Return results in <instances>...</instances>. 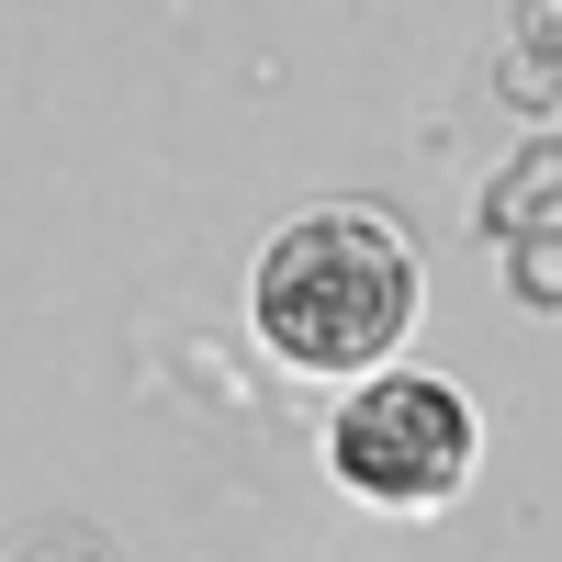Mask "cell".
<instances>
[{
    "instance_id": "obj_1",
    "label": "cell",
    "mask_w": 562,
    "mask_h": 562,
    "mask_svg": "<svg viewBox=\"0 0 562 562\" xmlns=\"http://www.w3.org/2000/svg\"><path fill=\"white\" fill-rule=\"evenodd\" d=\"M259 338L293 371H383L416 338L428 270L383 214H304L259 248Z\"/></svg>"
},
{
    "instance_id": "obj_2",
    "label": "cell",
    "mask_w": 562,
    "mask_h": 562,
    "mask_svg": "<svg viewBox=\"0 0 562 562\" xmlns=\"http://www.w3.org/2000/svg\"><path fill=\"white\" fill-rule=\"evenodd\" d=\"M326 473L371 506H405V518L461 495V473H473V405H461V383H439V371H371L338 405V428H326Z\"/></svg>"
},
{
    "instance_id": "obj_3",
    "label": "cell",
    "mask_w": 562,
    "mask_h": 562,
    "mask_svg": "<svg viewBox=\"0 0 562 562\" xmlns=\"http://www.w3.org/2000/svg\"><path fill=\"white\" fill-rule=\"evenodd\" d=\"M540 203H562V147H529V169L506 180V192H495L484 214L506 225V237H518V225H540Z\"/></svg>"
},
{
    "instance_id": "obj_4",
    "label": "cell",
    "mask_w": 562,
    "mask_h": 562,
    "mask_svg": "<svg viewBox=\"0 0 562 562\" xmlns=\"http://www.w3.org/2000/svg\"><path fill=\"white\" fill-rule=\"evenodd\" d=\"M506 270H518V293H529L540 315H562V225H518Z\"/></svg>"
},
{
    "instance_id": "obj_5",
    "label": "cell",
    "mask_w": 562,
    "mask_h": 562,
    "mask_svg": "<svg viewBox=\"0 0 562 562\" xmlns=\"http://www.w3.org/2000/svg\"><path fill=\"white\" fill-rule=\"evenodd\" d=\"M518 45H529L540 68L562 57V0H518Z\"/></svg>"
}]
</instances>
